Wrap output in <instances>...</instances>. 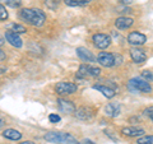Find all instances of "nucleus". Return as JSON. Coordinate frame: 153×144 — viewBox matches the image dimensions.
Returning a JSON list of instances; mask_svg holds the SVG:
<instances>
[{
    "instance_id": "nucleus-1",
    "label": "nucleus",
    "mask_w": 153,
    "mask_h": 144,
    "mask_svg": "<svg viewBox=\"0 0 153 144\" xmlns=\"http://www.w3.org/2000/svg\"><path fill=\"white\" fill-rule=\"evenodd\" d=\"M21 18L23 21L28 22L32 26H37L40 27L45 23L46 21V14L41 10V9H22L21 10Z\"/></svg>"
},
{
    "instance_id": "nucleus-2",
    "label": "nucleus",
    "mask_w": 153,
    "mask_h": 144,
    "mask_svg": "<svg viewBox=\"0 0 153 144\" xmlns=\"http://www.w3.org/2000/svg\"><path fill=\"white\" fill-rule=\"evenodd\" d=\"M45 140L56 144H78L76 139L69 133L60 131H49L45 134Z\"/></svg>"
},
{
    "instance_id": "nucleus-3",
    "label": "nucleus",
    "mask_w": 153,
    "mask_h": 144,
    "mask_svg": "<svg viewBox=\"0 0 153 144\" xmlns=\"http://www.w3.org/2000/svg\"><path fill=\"white\" fill-rule=\"evenodd\" d=\"M128 87L133 92H143V93H148L152 91V87L149 84V82L143 80L140 78H131L128 83Z\"/></svg>"
},
{
    "instance_id": "nucleus-4",
    "label": "nucleus",
    "mask_w": 153,
    "mask_h": 144,
    "mask_svg": "<svg viewBox=\"0 0 153 144\" xmlns=\"http://www.w3.org/2000/svg\"><path fill=\"white\" fill-rule=\"evenodd\" d=\"M76 84L71 83V82H60V83L56 84L55 87V92L60 96H64V94H73L76 92Z\"/></svg>"
},
{
    "instance_id": "nucleus-5",
    "label": "nucleus",
    "mask_w": 153,
    "mask_h": 144,
    "mask_svg": "<svg viewBox=\"0 0 153 144\" xmlns=\"http://www.w3.org/2000/svg\"><path fill=\"white\" fill-rule=\"evenodd\" d=\"M93 42L96 47H98V49H107V47L110 46V44H111V38H110V36L105 35V33H96V35H93Z\"/></svg>"
},
{
    "instance_id": "nucleus-6",
    "label": "nucleus",
    "mask_w": 153,
    "mask_h": 144,
    "mask_svg": "<svg viewBox=\"0 0 153 144\" xmlns=\"http://www.w3.org/2000/svg\"><path fill=\"white\" fill-rule=\"evenodd\" d=\"M128 41H129V44L133 45V46H140V45L146 44L147 36L143 35V33H140V32H138V31H134V32L129 33Z\"/></svg>"
},
{
    "instance_id": "nucleus-7",
    "label": "nucleus",
    "mask_w": 153,
    "mask_h": 144,
    "mask_svg": "<svg viewBox=\"0 0 153 144\" xmlns=\"http://www.w3.org/2000/svg\"><path fill=\"white\" fill-rule=\"evenodd\" d=\"M97 61L105 68H111L115 65V56L111 52H100L97 56Z\"/></svg>"
},
{
    "instance_id": "nucleus-8",
    "label": "nucleus",
    "mask_w": 153,
    "mask_h": 144,
    "mask_svg": "<svg viewBox=\"0 0 153 144\" xmlns=\"http://www.w3.org/2000/svg\"><path fill=\"white\" fill-rule=\"evenodd\" d=\"M5 38H7V41H8L12 46L18 47V49H19V47H22V45H23L22 38L19 37L18 33L13 32V31H7V32H5Z\"/></svg>"
},
{
    "instance_id": "nucleus-9",
    "label": "nucleus",
    "mask_w": 153,
    "mask_h": 144,
    "mask_svg": "<svg viewBox=\"0 0 153 144\" xmlns=\"http://www.w3.org/2000/svg\"><path fill=\"white\" fill-rule=\"evenodd\" d=\"M57 106H59V110L61 112L64 114H71V112H75V106L73 102L70 101H66V99H63L60 98L57 101Z\"/></svg>"
},
{
    "instance_id": "nucleus-10",
    "label": "nucleus",
    "mask_w": 153,
    "mask_h": 144,
    "mask_svg": "<svg viewBox=\"0 0 153 144\" xmlns=\"http://www.w3.org/2000/svg\"><path fill=\"white\" fill-rule=\"evenodd\" d=\"M76 55H78L83 61H87V63H93L96 60L94 55L88 49H85V47H78V49H76Z\"/></svg>"
},
{
    "instance_id": "nucleus-11",
    "label": "nucleus",
    "mask_w": 153,
    "mask_h": 144,
    "mask_svg": "<svg viewBox=\"0 0 153 144\" xmlns=\"http://www.w3.org/2000/svg\"><path fill=\"white\" fill-rule=\"evenodd\" d=\"M130 56H131L134 63H137V64H143L147 60L146 52L143 50H140V49H133L130 51Z\"/></svg>"
},
{
    "instance_id": "nucleus-12",
    "label": "nucleus",
    "mask_w": 153,
    "mask_h": 144,
    "mask_svg": "<svg viewBox=\"0 0 153 144\" xmlns=\"http://www.w3.org/2000/svg\"><path fill=\"white\" fill-rule=\"evenodd\" d=\"M121 134H124L125 137H140L144 134V130L134 126H126L121 129Z\"/></svg>"
},
{
    "instance_id": "nucleus-13",
    "label": "nucleus",
    "mask_w": 153,
    "mask_h": 144,
    "mask_svg": "<svg viewBox=\"0 0 153 144\" xmlns=\"http://www.w3.org/2000/svg\"><path fill=\"white\" fill-rule=\"evenodd\" d=\"M134 21L131 18H128V17H120L115 21V26H116L119 30H128L129 27L133 26Z\"/></svg>"
},
{
    "instance_id": "nucleus-14",
    "label": "nucleus",
    "mask_w": 153,
    "mask_h": 144,
    "mask_svg": "<svg viewBox=\"0 0 153 144\" xmlns=\"http://www.w3.org/2000/svg\"><path fill=\"white\" fill-rule=\"evenodd\" d=\"M105 111H106V115L110 117H117L120 115V105L116 102L108 103L106 108H105Z\"/></svg>"
},
{
    "instance_id": "nucleus-15",
    "label": "nucleus",
    "mask_w": 153,
    "mask_h": 144,
    "mask_svg": "<svg viewBox=\"0 0 153 144\" xmlns=\"http://www.w3.org/2000/svg\"><path fill=\"white\" fill-rule=\"evenodd\" d=\"M75 116L80 119V120H89L92 119L93 116V112L91 108H87V107H80L79 110H76L75 111Z\"/></svg>"
},
{
    "instance_id": "nucleus-16",
    "label": "nucleus",
    "mask_w": 153,
    "mask_h": 144,
    "mask_svg": "<svg viewBox=\"0 0 153 144\" xmlns=\"http://www.w3.org/2000/svg\"><path fill=\"white\" fill-rule=\"evenodd\" d=\"M3 137L9 139V140H19L22 138V133L16 130V129H7V130H4Z\"/></svg>"
},
{
    "instance_id": "nucleus-17",
    "label": "nucleus",
    "mask_w": 153,
    "mask_h": 144,
    "mask_svg": "<svg viewBox=\"0 0 153 144\" xmlns=\"http://www.w3.org/2000/svg\"><path fill=\"white\" fill-rule=\"evenodd\" d=\"M93 89H97L98 92H101L105 97H107V98H112L114 96H115V91L112 89V88H110V87H107V85H93Z\"/></svg>"
},
{
    "instance_id": "nucleus-18",
    "label": "nucleus",
    "mask_w": 153,
    "mask_h": 144,
    "mask_svg": "<svg viewBox=\"0 0 153 144\" xmlns=\"http://www.w3.org/2000/svg\"><path fill=\"white\" fill-rule=\"evenodd\" d=\"M88 68L89 66L88 65H80L79 66V70H78V73H76V78H87L88 75Z\"/></svg>"
},
{
    "instance_id": "nucleus-19",
    "label": "nucleus",
    "mask_w": 153,
    "mask_h": 144,
    "mask_svg": "<svg viewBox=\"0 0 153 144\" xmlns=\"http://www.w3.org/2000/svg\"><path fill=\"white\" fill-rule=\"evenodd\" d=\"M10 28H12V31L13 32H16V33H26L27 32V30H26V27L25 26H22V24H17V23H14V24H12L10 26Z\"/></svg>"
},
{
    "instance_id": "nucleus-20",
    "label": "nucleus",
    "mask_w": 153,
    "mask_h": 144,
    "mask_svg": "<svg viewBox=\"0 0 153 144\" xmlns=\"http://www.w3.org/2000/svg\"><path fill=\"white\" fill-rule=\"evenodd\" d=\"M137 144H153V135H144L139 138Z\"/></svg>"
},
{
    "instance_id": "nucleus-21",
    "label": "nucleus",
    "mask_w": 153,
    "mask_h": 144,
    "mask_svg": "<svg viewBox=\"0 0 153 144\" xmlns=\"http://www.w3.org/2000/svg\"><path fill=\"white\" fill-rule=\"evenodd\" d=\"M64 3L69 7H82V5H84L80 0H64Z\"/></svg>"
},
{
    "instance_id": "nucleus-22",
    "label": "nucleus",
    "mask_w": 153,
    "mask_h": 144,
    "mask_svg": "<svg viewBox=\"0 0 153 144\" xmlns=\"http://www.w3.org/2000/svg\"><path fill=\"white\" fill-rule=\"evenodd\" d=\"M101 73V69L100 68H94V66H89L88 68V75L89 76H98Z\"/></svg>"
},
{
    "instance_id": "nucleus-23",
    "label": "nucleus",
    "mask_w": 153,
    "mask_h": 144,
    "mask_svg": "<svg viewBox=\"0 0 153 144\" xmlns=\"http://www.w3.org/2000/svg\"><path fill=\"white\" fill-rule=\"evenodd\" d=\"M142 76H143V79L147 80V82H153V73L149 70H144L142 73Z\"/></svg>"
},
{
    "instance_id": "nucleus-24",
    "label": "nucleus",
    "mask_w": 153,
    "mask_h": 144,
    "mask_svg": "<svg viewBox=\"0 0 153 144\" xmlns=\"http://www.w3.org/2000/svg\"><path fill=\"white\" fill-rule=\"evenodd\" d=\"M5 4L9 5V7H12V8H19L21 7V4H22V1L21 0H7Z\"/></svg>"
},
{
    "instance_id": "nucleus-25",
    "label": "nucleus",
    "mask_w": 153,
    "mask_h": 144,
    "mask_svg": "<svg viewBox=\"0 0 153 144\" xmlns=\"http://www.w3.org/2000/svg\"><path fill=\"white\" fill-rule=\"evenodd\" d=\"M45 4L51 9H55V8H57V5H59V0H46Z\"/></svg>"
},
{
    "instance_id": "nucleus-26",
    "label": "nucleus",
    "mask_w": 153,
    "mask_h": 144,
    "mask_svg": "<svg viewBox=\"0 0 153 144\" xmlns=\"http://www.w3.org/2000/svg\"><path fill=\"white\" fill-rule=\"evenodd\" d=\"M7 18H8V12L5 10V8L0 4V21H5Z\"/></svg>"
},
{
    "instance_id": "nucleus-27",
    "label": "nucleus",
    "mask_w": 153,
    "mask_h": 144,
    "mask_svg": "<svg viewBox=\"0 0 153 144\" xmlns=\"http://www.w3.org/2000/svg\"><path fill=\"white\" fill-rule=\"evenodd\" d=\"M49 120H50L51 122H55V124H56V122L60 121V116H59L57 114H51L50 116H49Z\"/></svg>"
},
{
    "instance_id": "nucleus-28",
    "label": "nucleus",
    "mask_w": 153,
    "mask_h": 144,
    "mask_svg": "<svg viewBox=\"0 0 153 144\" xmlns=\"http://www.w3.org/2000/svg\"><path fill=\"white\" fill-rule=\"evenodd\" d=\"M144 114L147 115L148 117H151V119H153V106H151V107H148V108H146L144 110Z\"/></svg>"
},
{
    "instance_id": "nucleus-29",
    "label": "nucleus",
    "mask_w": 153,
    "mask_h": 144,
    "mask_svg": "<svg viewBox=\"0 0 153 144\" xmlns=\"http://www.w3.org/2000/svg\"><path fill=\"white\" fill-rule=\"evenodd\" d=\"M121 4H124V5H130V4L133 3V0H119Z\"/></svg>"
},
{
    "instance_id": "nucleus-30",
    "label": "nucleus",
    "mask_w": 153,
    "mask_h": 144,
    "mask_svg": "<svg viewBox=\"0 0 153 144\" xmlns=\"http://www.w3.org/2000/svg\"><path fill=\"white\" fill-rule=\"evenodd\" d=\"M5 60V52H4L3 50H0V61Z\"/></svg>"
},
{
    "instance_id": "nucleus-31",
    "label": "nucleus",
    "mask_w": 153,
    "mask_h": 144,
    "mask_svg": "<svg viewBox=\"0 0 153 144\" xmlns=\"http://www.w3.org/2000/svg\"><path fill=\"white\" fill-rule=\"evenodd\" d=\"M79 144H94L92 140H88V139H85V140H83L82 143H79Z\"/></svg>"
},
{
    "instance_id": "nucleus-32",
    "label": "nucleus",
    "mask_w": 153,
    "mask_h": 144,
    "mask_svg": "<svg viewBox=\"0 0 153 144\" xmlns=\"http://www.w3.org/2000/svg\"><path fill=\"white\" fill-rule=\"evenodd\" d=\"M21 144H35L33 142H30V140H27V142H22Z\"/></svg>"
},
{
    "instance_id": "nucleus-33",
    "label": "nucleus",
    "mask_w": 153,
    "mask_h": 144,
    "mask_svg": "<svg viewBox=\"0 0 153 144\" xmlns=\"http://www.w3.org/2000/svg\"><path fill=\"white\" fill-rule=\"evenodd\" d=\"M80 1H82V3L84 4V5H85V4H88V3L91 1V0H80Z\"/></svg>"
},
{
    "instance_id": "nucleus-34",
    "label": "nucleus",
    "mask_w": 153,
    "mask_h": 144,
    "mask_svg": "<svg viewBox=\"0 0 153 144\" xmlns=\"http://www.w3.org/2000/svg\"><path fill=\"white\" fill-rule=\"evenodd\" d=\"M3 125H4V120H3L1 117H0V128H1Z\"/></svg>"
},
{
    "instance_id": "nucleus-35",
    "label": "nucleus",
    "mask_w": 153,
    "mask_h": 144,
    "mask_svg": "<svg viewBox=\"0 0 153 144\" xmlns=\"http://www.w3.org/2000/svg\"><path fill=\"white\" fill-rule=\"evenodd\" d=\"M3 44H4V38H3L1 36H0V46H1Z\"/></svg>"
},
{
    "instance_id": "nucleus-36",
    "label": "nucleus",
    "mask_w": 153,
    "mask_h": 144,
    "mask_svg": "<svg viewBox=\"0 0 153 144\" xmlns=\"http://www.w3.org/2000/svg\"><path fill=\"white\" fill-rule=\"evenodd\" d=\"M152 120H153V119H152Z\"/></svg>"
}]
</instances>
